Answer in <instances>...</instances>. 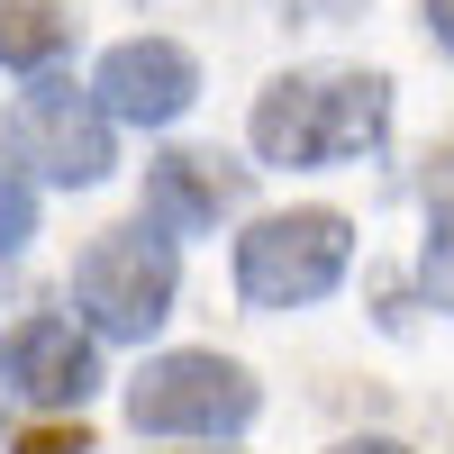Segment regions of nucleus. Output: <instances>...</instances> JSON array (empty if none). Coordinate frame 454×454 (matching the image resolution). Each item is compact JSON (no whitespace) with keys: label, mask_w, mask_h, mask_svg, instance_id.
Wrapping results in <instances>:
<instances>
[{"label":"nucleus","mask_w":454,"mask_h":454,"mask_svg":"<svg viewBox=\"0 0 454 454\" xmlns=\"http://www.w3.org/2000/svg\"><path fill=\"white\" fill-rule=\"evenodd\" d=\"M91 100L109 109V128H173L182 109L200 100V64L182 55L173 36H128V46L100 55Z\"/></svg>","instance_id":"6"},{"label":"nucleus","mask_w":454,"mask_h":454,"mask_svg":"<svg viewBox=\"0 0 454 454\" xmlns=\"http://www.w3.org/2000/svg\"><path fill=\"white\" fill-rule=\"evenodd\" d=\"M27 237H36V192H27L10 164H0V263H10Z\"/></svg>","instance_id":"11"},{"label":"nucleus","mask_w":454,"mask_h":454,"mask_svg":"<svg viewBox=\"0 0 454 454\" xmlns=\"http://www.w3.org/2000/svg\"><path fill=\"white\" fill-rule=\"evenodd\" d=\"M246 192H254L246 164L182 145V155L145 164V227H164V237H200V227H218L227 209H246Z\"/></svg>","instance_id":"8"},{"label":"nucleus","mask_w":454,"mask_h":454,"mask_svg":"<svg viewBox=\"0 0 454 454\" xmlns=\"http://www.w3.org/2000/svg\"><path fill=\"white\" fill-rule=\"evenodd\" d=\"M0 391H19L36 409H82L100 391V346L73 318L36 309V318H19L10 336H0Z\"/></svg>","instance_id":"7"},{"label":"nucleus","mask_w":454,"mask_h":454,"mask_svg":"<svg viewBox=\"0 0 454 454\" xmlns=\"http://www.w3.org/2000/svg\"><path fill=\"white\" fill-rule=\"evenodd\" d=\"M19 454H91V436H82V427H27Z\"/></svg>","instance_id":"12"},{"label":"nucleus","mask_w":454,"mask_h":454,"mask_svg":"<svg viewBox=\"0 0 454 454\" xmlns=\"http://www.w3.org/2000/svg\"><path fill=\"white\" fill-rule=\"evenodd\" d=\"M391 128V82L382 73H282L254 100V155L263 164H355Z\"/></svg>","instance_id":"1"},{"label":"nucleus","mask_w":454,"mask_h":454,"mask_svg":"<svg viewBox=\"0 0 454 454\" xmlns=\"http://www.w3.org/2000/svg\"><path fill=\"white\" fill-rule=\"evenodd\" d=\"M173 291H182V263L164 227H100V237L73 254V309L91 318V336H119V346H145L164 318H173Z\"/></svg>","instance_id":"2"},{"label":"nucleus","mask_w":454,"mask_h":454,"mask_svg":"<svg viewBox=\"0 0 454 454\" xmlns=\"http://www.w3.org/2000/svg\"><path fill=\"white\" fill-rule=\"evenodd\" d=\"M327 454H409L400 436H355V445H327Z\"/></svg>","instance_id":"14"},{"label":"nucleus","mask_w":454,"mask_h":454,"mask_svg":"<svg viewBox=\"0 0 454 454\" xmlns=\"http://www.w3.org/2000/svg\"><path fill=\"white\" fill-rule=\"evenodd\" d=\"M419 10H427V36H436V46L454 55V0H419Z\"/></svg>","instance_id":"13"},{"label":"nucleus","mask_w":454,"mask_h":454,"mask_svg":"<svg viewBox=\"0 0 454 454\" xmlns=\"http://www.w3.org/2000/svg\"><path fill=\"white\" fill-rule=\"evenodd\" d=\"M10 164H27L36 182H64V192H91V182H109V164H119V145H109V109L91 91L55 82V73H36V82L10 100Z\"/></svg>","instance_id":"5"},{"label":"nucleus","mask_w":454,"mask_h":454,"mask_svg":"<svg viewBox=\"0 0 454 454\" xmlns=\"http://www.w3.org/2000/svg\"><path fill=\"white\" fill-rule=\"evenodd\" d=\"M254 409H263V391H254V372L246 364H227V355H209V346H182V355H155L128 382V419H137V436H237V427H254Z\"/></svg>","instance_id":"4"},{"label":"nucleus","mask_w":454,"mask_h":454,"mask_svg":"<svg viewBox=\"0 0 454 454\" xmlns=\"http://www.w3.org/2000/svg\"><path fill=\"white\" fill-rule=\"evenodd\" d=\"M355 263V227L346 209H282V218H254L237 237V300L246 309H309L346 282Z\"/></svg>","instance_id":"3"},{"label":"nucleus","mask_w":454,"mask_h":454,"mask_svg":"<svg viewBox=\"0 0 454 454\" xmlns=\"http://www.w3.org/2000/svg\"><path fill=\"white\" fill-rule=\"evenodd\" d=\"M419 282H427V300H436V309H454V200L427 218V246H419Z\"/></svg>","instance_id":"10"},{"label":"nucleus","mask_w":454,"mask_h":454,"mask_svg":"<svg viewBox=\"0 0 454 454\" xmlns=\"http://www.w3.org/2000/svg\"><path fill=\"white\" fill-rule=\"evenodd\" d=\"M73 36H82V19H73L64 0H0V64H10V73L64 64Z\"/></svg>","instance_id":"9"}]
</instances>
